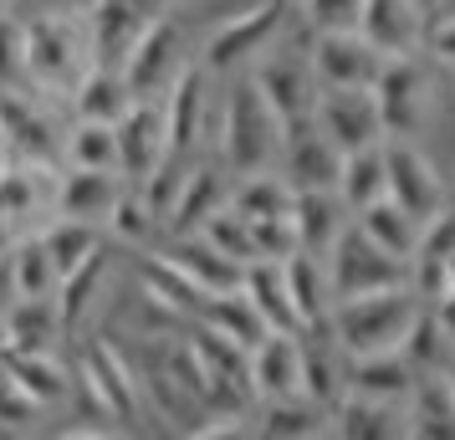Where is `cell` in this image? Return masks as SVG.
Here are the masks:
<instances>
[{
  "mask_svg": "<svg viewBox=\"0 0 455 440\" xmlns=\"http://www.w3.org/2000/svg\"><path fill=\"white\" fill-rule=\"evenodd\" d=\"M282 144H287V124L282 113L267 103V92L256 87V77H235L220 98V118H215V154L226 159V169L241 174H261V169L282 164Z\"/></svg>",
  "mask_w": 455,
  "mask_h": 440,
  "instance_id": "obj_1",
  "label": "cell"
},
{
  "mask_svg": "<svg viewBox=\"0 0 455 440\" xmlns=\"http://www.w3.org/2000/svg\"><path fill=\"white\" fill-rule=\"evenodd\" d=\"M430 302L425 292L404 282V287H384V292H363V297H338L332 308V333L348 348V358H369V354H404L414 323Z\"/></svg>",
  "mask_w": 455,
  "mask_h": 440,
  "instance_id": "obj_2",
  "label": "cell"
},
{
  "mask_svg": "<svg viewBox=\"0 0 455 440\" xmlns=\"http://www.w3.org/2000/svg\"><path fill=\"white\" fill-rule=\"evenodd\" d=\"M26 62H31V92L72 98L87 67H98L87 11H31L26 16Z\"/></svg>",
  "mask_w": 455,
  "mask_h": 440,
  "instance_id": "obj_3",
  "label": "cell"
},
{
  "mask_svg": "<svg viewBox=\"0 0 455 440\" xmlns=\"http://www.w3.org/2000/svg\"><path fill=\"white\" fill-rule=\"evenodd\" d=\"M77 384H83L87 399H92L108 420H118L124 430H133V425L148 415L144 374H139L124 358V348L108 343V338H92L83 348V358H77Z\"/></svg>",
  "mask_w": 455,
  "mask_h": 440,
  "instance_id": "obj_4",
  "label": "cell"
},
{
  "mask_svg": "<svg viewBox=\"0 0 455 440\" xmlns=\"http://www.w3.org/2000/svg\"><path fill=\"white\" fill-rule=\"evenodd\" d=\"M256 87L267 92V103L282 113V124H302L317 113V98H323V77L312 67V42H271L256 62L246 67Z\"/></svg>",
  "mask_w": 455,
  "mask_h": 440,
  "instance_id": "obj_5",
  "label": "cell"
},
{
  "mask_svg": "<svg viewBox=\"0 0 455 440\" xmlns=\"http://www.w3.org/2000/svg\"><path fill=\"white\" fill-rule=\"evenodd\" d=\"M328 272H332V292L338 297H363V292H384V287L414 282L410 261L394 256L389 246H379L358 220L338 236V246L328 252Z\"/></svg>",
  "mask_w": 455,
  "mask_h": 440,
  "instance_id": "obj_6",
  "label": "cell"
},
{
  "mask_svg": "<svg viewBox=\"0 0 455 440\" xmlns=\"http://www.w3.org/2000/svg\"><path fill=\"white\" fill-rule=\"evenodd\" d=\"M287 11H291L287 0H256L251 11H235L230 21H220L215 31H210L200 62H205L215 77H226V72H235V67H251L271 42H282Z\"/></svg>",
  "mask_w": 455,
  "mask_h": 440,
  "instance_id": "obj_7",
  "label": "cell"
},
{
  "mask_svg": "<svg viewBox=\"0 0 455 440\" xmlns=\"http://www.w3.org/2000/svg\"><path fill=\"white\" fill-rule=\"evenodd\" d=\"M189 67H195V57H189L185 26L174 21V16H159V21L139 36V46L128 52L124 77L139 98H169V87L180 83Z\"/></svg>",
  "mask_w": 455,
  "mask_h": 440,
  "instance_id": "obj_8",
  "label": "cell"
},
{
  "mask_svg": "<svg viewBox=\"0 0 455 440\" xmlns=\"http://www.w3.org/2000/svg\"><path fill=\"white\" fill-rule=\"evenodd\" d=\"M0 148H5V159L62 164L67 128L42 108V98H31V92H0Z\"/></svg>",
  "mask_w": 455,
  "mask_h": 440,
  "instance_id": "obj_9",
  "label": "cell"
},
{
  "mask_svg": "<svg viewBox=\"0 0 455 440\" xmlns=\"http://www.w3.org/2000/svg\"><path fill=\"white\" fill-rule=\"evenodd\" d=\"M373 92H379V108H384L389 139H414L419 128L430 124L435 77L419 57H389V67H384V77L373 83Z\"/></svg>",
  "mask_w": 455,
  "mask_h": 440,
  "instance_id": "obj_10",
  "label": "cell"
},
{
  "mask_svg": "<svg viewBox=\"0 0 455 440\" xmlns=\"http://www.w3.org/2000/svg\"><path fill=\"white\" fill-rule=\"evenodd\" d=\"M317 128L328 133L332 144L353 154V148H373L389 139L384 128V108H379V92L373 87H323L317 98Z\"/></svg>",
  "mask_w": 455,
  "mask_h": 440,
  "instance_id": "obj_11",
  "label": "cell"
},
{
  "mask_svg": "<svg viewBox=\"0 0 455 440\" xmlns=\"http://www.w3.org/2000/svg\"><path fill=\"white\" fill-rule=\"evenodd\" d=\"M384 154H389V195L410 210L414 220L430 226L435 215L451 205V185H445V174L414 148V139H389Z\"/></svg>",
  "mask_w": 455,
  "mask_h": 440,
  "instance_id": "obj_12",
  "label": "cell"
},
{
  "mask_svg": "<svg viewBox=\"0 0 455 440\" xmlns=\"http://www.w3.org/2000/svg\"><path fill=\"white\" fill-rule=\"evenodd\" d=\"M159 16H164L159 0H92V5H87L92 57L103 67H124L128 52L139 46V36H144Z\"/></svg>",
  "mask_w": 455,
  "mask_h": 440,
  "instance_id": "obj_13",
  "label": "cell"
},
{
  "mask_svg": "<svg viewBox=\"0 0 455 440\" xmlns=\"http://www.w3.org/2000/svg\"><path fill=\"white\" fill-rule=\"evenodd\" d=\"M169 154V108L164 98H139V103L124 113V124H118V164L124 174L139 185L148 180L154 169L164 164Z\"/></svg>",
  "mask_w": 455,
  "mask_h": 440,
  "instance_id": "obj_14",
  "label": "cell"
},
{
  "mask_svg": "<svg viewBox=\"0 0 455 440\" xmlns=\"http://www.w3.org/2000/svg\"><path fill=\"white\" fill-rule=\"evenodd\" d=\"M124 169H83V164H62V180H57V215L67 220H87V226H103L113 220L118 200L128 195Z\"/></svg>",
  "mask_w": 455,
  "mask_h": 440,
  "instance_id": "obj_15",
  "label": "cell"
},
{
  "mask_svg": "<svg viewBox=\"0 0 455 440\" xmlns=\"http://www.w3.org/2000/svg\"><path fill=\"white\" fill-rule=\"evenodd\" d=\"M282 174L291 189H338L343 180V148L317 128V118L287 124V144H282Z\"/></svg>",
  "mask_w": 455,
  "mask_h": 440,
  "instance_id": "obj_16",
  "label": "cell"
},
{
  "mask_svg": "<svg viewBox=\"0 0 455 440\" xmlns=\"http://www.w3.org/2000/svg\"><path fill=\"white\" fill-rule=\"evenodd\" d=\"M312 67L323 87H373L389 57L363 31H332V36H312Z\"/></svg>",
  "mask_w": 455,
  "mask_h": 440,
  "instance_id": "obj_17",
  "label": "cell"
},
{
  "mask_svg": "<svg viewBox=\"0 0 455 440\" xmlns=\"http://www.w3.org/2000/svg\"><path fill=\"white\" fill-rule=\"evenodd\" d=\"M210 83H215V72H210L205 62H195L164 98L169 148L185 154V159H200V154H205V133H215V128H210Z\"/></svg>",
  "mask_w": 455,
  "mask_h": 440,
  "instance_id": "obj_18",
  "label": "cell"
},
{
  "mask_svg": "<svg viewBox=\"0 0 455 440\" xmlns=\"http://www.w3.org/2000/svg\"><path fill=\"white\" fill-rule=\"evenodd\" d=\"M358 31L384 57H419L425 36H430V5L425 0H369Z\"/></svg>",
  "mask_w": 455,
  "mask_h": 440,
  "instance_id": "obj_19",
  "label": "cell"
},
{
  "mask_svg": "<svg viewBox=\"0 0 455 440\" xmlns=\"http://www.w3.org/2000/svg\"><path fill=\"white\" fill-rule=\"evenodd\" d=\"M230 189H235V174L226 169V159H220V154H215V159L200 154V159L189 164V180H185V189H180V200H174V215H169L164 236H195L215 210L230 205Z\"/></svg>",
  "mask_w": 455,
  "mask_h": 440,
  "instance_id": "obj_20",
  "label": "cell"
},
{
  "mask_svg": "<svg viewBox=\"0 0 455 440\" xmlns=\"http://www.w3.org/2000/svg\"><path fill=\"white\" fill-rule=\"evenodd\" d=\"M57 180L62 164H31V159H0V215L31 231V215H57Z\"/></svg>",
  "mask_w": 455,
  "mask_h": 440,
  "instance_id": "obj_21",
  "label": "cell"
},
{
  "mask_svg": "<svg viewBox=\"0 0 455 440\" xmlns=\"http://www.w3.org/2000/svg\"><path fill=\"white\" fill-rule=\"evenodd\" d=\"M302 395H312L328 410L348 395V348L338 343L332 323L302 328Z\"/></svg>",
  "mask_w": 455,
  "mask_h": 440,
  "instance_id": "obj_22",
  "label": "cell"
},
{
  "mask_svg": "<svg viewBox=\"0 0 455 440\" xmlns=\"http://www.w3.org/2000/svg\"><path fill=\"white\" fill-rule=\"evenodd\" d=\"M251 389L256 404L302 395V333H267L251 348Z\"/></svg>",
  "mask_w": 455,
  "mask_h": 440,
  "instance_id": "obj_23",
  "label": "cell"
},
{
  "mask_svg": "<svg viewBox=\"0 0 455 440\" xmlns=\"http://www.w3.org/2000/svg\"><path fill=\"white\" fill-rule=\"evenodd\" d=\"M332 436L343 440H399L410 436V404L373 395H343L332 404Z\"/></svg>",
  "mask_w": 455,
  "mask_h": 440,
  "instance_id": "obj_24",
  "label": "cell"
},
{
  "mask_svg": "<svg viewBox=\"0 0 455 440\" xmlns=\"http://www.w3.org/2000/svg\"><path fill=\"white\" fill-rule=\"evenodd\" d=\"M164 256L180 267V272L200 287V292H210V297H220V292H235L241 282H246V267L241 261H230L215 241H205V236L195 231V236H169V246H164Z\"/></svg>",
  "mask_w": 455,
  "mask_h": 440,
  "instance_id": "obj_25",
  "label": "cell"
},
{
  "mask_svg": "<svg viewBox=\"0 0 455 440\" xmlns=\"http://www.w3.org/2000/svg\"><path fill=\"white\" fill-rule=\"evenodd\" d=\"M291 220H297V252L328 256L338 246V236L353 226V210L338 189H297Z\"/></svg>",
  "mask_w": 455,
  "mask_h": 440,
  "instance_id": "obj_26",
  "label": "cell"
},
{
  "mask_svg": "<svg viewBox=\"0 0 455 440\" xmlns=\"http://www.w3.org/2000/svg\"><path fill=\"white\" fill-rule=\"evenodd\" d=\"M410 267H414V287L425 292V302H440L445 292H455V205H445L425 226Z\"/></svg>",
  "mask_w": 455,
  "mask_h": 440,
  "instance_id": "obj_27",
  "label": "cell"
},
{
  "mask_svg": "<svg viewBox=\"0 0 455 440\" xmlns=\"http://www.w3.org/2000/svg\"><path fill=\"white\" fill-rule=\"evenodd\" d=\"M67 333V317L57 297H16L5 313V354H57V343Z\"/></svg>",
  "mask_w": 455,
  "mask_h": 440,
  "instance_id": "obj_28",
  "label": "cell"
},
{
  "mask_svg": "<svg viewBox=\"0 0 455 440\" xmlns=\"http://www.w3.org/2000/svg\"><path fill=\"white\" fill-rule=\"evenodd\" d=\"M72 118H98V124H124V113L139 103V92L128 87L124 67H87V77L72 87Z\"/></svg>",
  "mask_w": 455,
  "mask_h": 440,
  "instance_id": "obj_29",
  "label": "cell"
},
{
  "mask_svg": "<svg viewBox=\"0 0 455 440\" xmlns=\"http://www.w3.org/2000/svg\"><path fill=\"white\" fill-rule=\"evenodd\" d=\"M256 436H271V440L332 436V410H328V404H317L312 395L261 399V410H256Z\"/></svg>",
  "mask_w": 455,
  "mask_h": 440,
  "instance_id": "obj_30",
  "label": "cell"
},
{
  "mask_svg": "<svg viewBox=\"0 0 455 440\" xmlns=\"http://www.w3.org/2000/svg\"><path fill=\"white\" fill-rule=\"evenodd\" d=\"M241 287H246L251 302L261 308V317L271 323V333H302V313H297L291 287H287V261H271V256L251 261Z\"/></svg>",
  "mask_w": 455,
  "mask_h": 440,
  "instance_id": "obj_31",
  "label": "cell"
},
{
  "mask_svg": "<svg viewBox=\"0 0 455 440\" xmlns=\"http://www.w3.org/2000/svg\"><path fill=\"white\" fill-rule=\"evenodd\" d=\"M287 287H291V302H297V313H302V328H317V323H328L332 308H338L328 256L291 252V256H287Z\"/></svg>",
  "mask_w": 455,
  "mask_h": 440,
  "instance_id": "obj_32",
  "label": "cell"
},
{
  "mask_svg": "<svg viewBox=\"0 0 455 440\" xmlns=\"http://www.w3.org/2000/svg\"><path fill=\"white\" fill-rule=\"evenodd\" d=\"M414 384V364L404 354H369V358H348V389L353 395H373V399H399L410 404Z\"/></svg>",
  "mask_w": 455,
  "mask_h": 440,
  "instance_id": "obj_33",
  "label": "cell"
},
{
  "mask_svg": "<svg viewBox=\"0 0 455 440\" xmlns=\"http://www.w3.org/2000/svg\"><path fill=\"white\" fill-rule=\"evenodd\" d=\"M410 436L414 440H455V389L445 374H425L414 384Z\"/></svg>",
  "mask_w": 455,
  "mask_h": 440,
  "instance_id": "obj_34",
  "label": "cell"
},
{
  "mask_svg": "<svg viewBox=\"0 0 455 440\" xmlns=\"http://www.w3.org/2000/svg\"><path fill=\"white\" fill-rule=\"evenodd\" d=\"M384 144H389V139H384ZM384 144L343 154V180H338V195L348 200L353 215H358V210H369L373 200H384V195H389V154H384Z\"/></svg>",
  "mask_w": 455,
  "mask_h": 440,
  "instance_id": "obj_35",
  "label": "cell"
},
{
  "mask_svg": "<svg viewBox=\"0 0 455 440\" xmlns=\"http://www.w3.org/2000/svg\"><path fill=\"white\" fill-rule=\"evenodd\" d=\"M11 374L26 384V395L36 399L42 410H57V404H67V395H72V384L77 379L67 374V364L57 354H5L0 358Z\"/></svg>",
  "mask_w": 455,
  "mask_h": 440,
  "instance_id": "obj_36",
  "label": "cell"
},
{
  "mask_svg": "<svg viewBox=\"0 0 455 440\" xmlns=\"http://www.w3.org/2000/svg\"><path fill=\"white\" fill-rule=\"evenodd\" d=\"M363 231L379 241V246H389L394 256H404V261H414V246H419V236H425V220H414L410 210L399 205L394 195H384V200H373L369 210H358L353 215Z\"/></svg>",
  "mask_w": 455,
  "mask_h": 440,
  "instance_id": "obj_37",
  "label": "cell"
},
{
  "mask_svg": "<svg viewBox=\"0 0 455 440\" xmlns=\"http://www.w3.org/2000/svg\"><path fill=\"white\" fill-rule=\"evenodd\" d=\"M230 205L241 210L246 220H267V215H291L297 189L287 185L282 169H261V174H241L230 189Z\"/></svg>",
  "mask_w": 455,
  "mask_h": 440,
  "instance_id": "obj_38",
  "label": "cell"
},
{
  "mask_svg": "<svg viewBox=\"0 0 455 440\" xmlns=\"http://www.w3.org/2000/svg\"><path fill=\"white\" fill-rule=\"evenodd\" d=\"M205 323L210 328H220V333H230L241 348H256L261 338L271 333V323L261 317V308L251 302L246 287H235V292H220V297H210V308H205Z\"/></svg>",
  "mask_w": 455,
  "mask_h": 440,
  "instance_id": "obj_39",
  "label": "cell"
},
{
  "mask_svg": "<svg viewBox=\"0 0 455 440\" xmlns=\"http://www.w3.org/2000/svg\"><path fill=\"white\" fill-rule=\"evenodd\" d=\"M11 267H16V287H21V297H57L62 292V267H57L52 246L42 241V231L21 236V246L11 252Z\"/></svg>",
  "mask_w": 455,
  "mask_h": 440,
  "instance_id": "obj_40",
  "label": "cell"
},
{
  "mask_svg": "<svg viewBox=\"0 0 455 440\" xmlns=\"http://www.w3.org/2000/svg\"><path fill=\"white\" fill-rule=\"evenodd\" d=\"M62 164L83 169H124L118 164V124H98V118H72L67 128Z\"/></svg>",
  "mask_w": 455,
  "mask_h": 440,
  "instance_id": "obj_41",
  "label": "cell"
},
{
  "mask_svg": "<svg viewBox=\"0 0 455 440\" xmlns=\"http://www.w3.org/2000/svg\"><path fill=\"white\" fill-rule=\"evenodd\" d=\"M42 241L52 246L57 267H62V276H67V272H77L87 256L103 252L108 231H103V226H87V220H67V215H52V220L42 226Z\"/></svg>",
  "mask_w": 455,
  "mask_h": 440,
  "instance_id": "obj_42",
  "label": "cell"
},
{
  "mask_svg": "<svg viewBox=\"0 0 455 440\" xmlns=\"http://www.w3.org/2000/svg\"><path fill=\"white\" fill-rule=\"evenodd\" d=\"M455 354V338L440 328V317H435V308H425L419 313V323H414L410 343H404V358L414 364V374H445V364H451Z\"/></svg>",
  "mask_w": 455,
  "mask_h": 440,
  "instance_id": "obj_43",
  "label": "cell"
},
{
  "mask_svg": "<svg viewBox=\"0 0 455 440\" xmlns=\"http://www.w3.org/2000/svg\"><path fill=\"white\" fill-rule=\"evenodd\" d=\"M200 236L205 241H215L220 252L230 256V261H241V267H251V261H261V246H256V231H251V220L241 215L235 205L215 210L205 226H200Z\"/></svg>",
  "mask_w": 455,
  "mask_h": 440,
  "instance_id": "obj_44",
  "label": "cell"
},
{
  "mask_svg": "<svg viewBox=\"0 0 455 440\" xmlns=\"http://www.w3.org/2000/svg\"><path fill=\"white\" fill-rule=\"evenodd\" d=\"M0 92H31L26 16H16V11H0Z\"/></svg>",
  "mask_w": 455,
  "mask_h": 440,
  "instance_id": "obj_45",
  "label": "cell"
},
{
  "mask_svg": "<svg viewBox=\"0 0 455 440\" xmlns=\"http://www.w3.org/2000/svg\"><path fill=\"white\" fill-rule=\"evenodd\" d=\"M103 276H108V252L98 256H87L77 272H67L62 276V292H57V302H62V317H67V333L77 328L87 317V308H92V297H98V287H103Z\"/></svg>",
  "mask_w": 455,
  "mask_h": 440,
  "instance_id": "obj_46",
  "label": "cell"
},
{
  "mask_svg": "<svg viewBox=\"0 0 455 440\" xmlns=\"http://www.w3.org/2000/svg\"><path fill=\"white\" fill-rule=\"evenodd\" d=\"M159 231H164V220L148 210V200L139 195V185H128V195L118 200L113 220H108V236H113V241H124V246H148Z\"/></svg>",
  "mask_w": 455,
  "mask_h": 440,
  "instance_id": "obj_47",
  "label": "cell"
},
{
  "mask_svg": "<svg viewBox=\"0 0 455 440\" xmlns=\"http://www.w3.org/2000/svg\"><path fill=\"white\" fill-rule=\"evenodd\" d=\"M369 0H302V26L307 36H332V31H358Z\"/></svg>",
  "mask_w": 455,
  "mask_h": 440,
  "instance_id": "obj_48",
  "label": "cell"
},
{
  "mask_svg": "<svg viewBox=\"0 0 455 440\" xmlns=\"http://www.w3.org/2000/svg\"><path fill=\"white\" fill-rule=\"evenodd\" d=\"M42 420V404L26 395V384L0 364V430H31Z\"/></svg>",
  "mask_w": 455,
  "mask_h": 440,
  "instance_id": "obj_49",
  "label": "cell"
},
{
  "mask_svg": "<svg viewBox=\"0 0 455 440\" xmlns=\"http://www.w3.org/2000/svg\"><path fill=\"white\" fill-rule=\"evenodd\" d=\"M425 52H430L440 67H451V72H455V0H451V5H440V11H430V36H425Z\"/></svg>",
  "mask_w": 455,
  "mask_h": 440,
  "instance_id": "obj_50",
  "label": "cell"
},
{
  "mask_svg": "<svg viewBox=\"0 0 455 440\" xmlns=\"http://www.w3.org/2000/svg\"><path fill=\"white\" fill-rule=\"evenodd\" d=\"M16 297H21V287H16V267H11V256H0V313H11Z\"/></svg>",
  "mask_w": 455,
  "mask_h": 440,
  "instance_id": "obj_51",
  "label": "cell"
},
{
  "mask_svg": "<svg viewBox=\"0 0 455 440\" xmlns=\"http://www.w3.org/2000/svg\"><path fill=\"white\" fill-rule=\"evenodd\" d=\"M21 236H26V226H16L11 215H0V256L16 252V246H21Z\"/></svg>",
  "mask_w": 455,
  "mask_h": 440,
  "instance_id": "obj_52",
  "label": "cell"
},
{
  "mask_svg": "<svg viewBox=\"0 0 455 440\" xmlns=\"http://www.w3.org/2000/svg\"><path fill=\"white\" fill-rule=\"evenodd\" d=\"M430 308H435V317H440V328L455 338V292H445L440 302H430Z\"/></svg>",
  "mask_w": 455,
  "mask_h": 440,
  "instance_id": "obj_53",
  "label": "cell"
},
{
  "mask_svg": "<svg viewBox=\"0 0 455 440\" xmlns=\"http://www.w3.org/2000/svg\"><path fill=\"white\" fill-rule=\"evenodd\" d=\"M31 11H87L92 0H26Z\"/></svg>",
  "mask_w": 455,
  "mask_h": 440,
  "instance_id": "obj_54",
  "label": "cell"
},
{
  "mask_svg": "<svg viewBox=\"0 0 455 440\" xmlns=\"http://www.w3.org/2000/svg\"><path fill=\"white\" fill-rule=\"evenodd\" d=\"M5 348H11V338H5V313H0V358H5Z\"/></svg>",
  "mask_w": 455,
  "mask_h": 440,
  "instance_id": "obj_55",
  "label": "cell"
},
{
  "mask_svg": "<svg viewBox=\"0 0 455 440\" xmlns=\"http://www.w3.org/2000/svg\"><path fill=\"white\" fill-rule=\"evenodd\" d=\"M445 379H451V389H455V354H451V364H445Z\"/></svg>",
  "mask_w": 455,
  "mask_h": 440,
  "instance_id": "obj_56",
  "label": "cell"
},
{
  "mask_svg": "<svg viewBox=\"0 0 455 440\" xmlns=\"http://www.w3.org/2000/svg\"><path fill=\"white\" fill-rule=\"evenodd\" d=\"M425 5H430V11H440V5H445V0H425Z\"/></svg>",
  "mask_w": 455,
  "mask_h": 440,
  "instance_id": "obj_57",
  "label": "cell"
},
{
  "mask_svg": "<svg viewBox=\"0 0 455 440\" xmlns=\"http://www.w3.org/2000/svg\"><path fill=\"white\" fill-rule=\"evenodd\" d=\"M451 195H455V169H451Z\"/></svg>",
  "mask_w": 455,
  "mask_h": 440,
  "instance_id": "obj_58",
  "label": "cell"
},
{
  "mask_svg": "<svg viewBox=\"0 0 455 440\" xmlns=\"http://www.w3.org/2000/svg\"><path fill=\"white\" fill-rule=\"evenodd\" d=\"M0 11H11V0H0Z\"/></svg>",
  "mask_w": 455,
  "mask_h": 440,
  "instance_id": "obj_59",
  "label": "cell"
},
{
  "mask_svg": "<svg viewBox=\"0 0 455 440\" xmlns=\"http://www.w3.org/2000/svg\"><path fill=\"white\" fill-rule=\"evenodd\" d=\"M287 5H291V11H297V5H302V0H287Z\"/></svg>",
  "mask_w": 455,
  "mask_h": 440,
  "instance_id": "obj_60",
  "label": "cell"
},
{
  "mask_svg": "<svg viewBox=\"0 0 455 440\" xmlns=\"http://www.w3.org/2000/svg\"><path fill=\"white\" fill-rule=\"evenodd\" d=\"M0 159H5V148H0Z\"/></svg>",
  "mask_w": 455,
  "mask_h": 440,
  "instance_id": "obj_61",
  "label": "cell"
}]
</instances>
